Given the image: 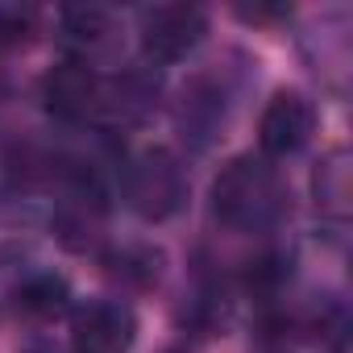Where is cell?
Instances as JSON below:
<instances>
[{"instance_id": "obj_4", "label": "cell", "mask_w": 353, "mask_h": 353, "mask_svg": "<svg viewBox=\"0 0 353 353\" xmlns=\"http://www.w3.org/2000/svg\"><path fill=\"white\" fill-rule=\"evenodd\" d=\"M137 316L121 299H88L71 312V353H129Z\"/></svg>"}, {"instance_id": "obj_14", "label": "cell", "mask_w": 353, "mask_h": 353, "mask_svg": "<svg viewBox=\"0 0 353 353\" xmlns=\"http://www.w3.org/2000/svg\"><path fill=\"white\" fill-rule=\"evenodd\" d=\"M225 316H229V303H225L221 291H196V295L188 299V307L179 312V320H183L192 332H200V336H216V332L225 328Z\"/></svg>"}, {"instance_id": "obj_10", "label": "cell", "mask_w": 353, "mask_h": 353, "mask_svg": "<svg viewBox=\"0 0 353 353\" xmlns=\"http://www.w3.org/2000/svg\"><path fill=\"white\" fill-rule=\"evenodd\" d=\"M54 233L67 250L83 254V250H96L100 237H104V200L96 188H88V179H79L67 200L59 204L54 212Z\"/></svg>"}, {"instance_id": "obj_19", "label": "cell", "mask_w": 353, "mask_h": 353, "mask_svg": "<svg viewBox=\"0 0 353 353\" xmlns=\"http://www.w3.org/2000/svg\"><path fill=\"white\" fill-rule=\"evenodd\" d=\"M5 75H9V71H5V50H0V88H5Z\"/></svg>"}, {"instance_id": "obj_7", "label": "cell", "mask_w": 353, "mask_h": 353, "mask_svg": "<svg viewBox=\"0 0 353 353\" xmlns=\"http://www.w3.org/2000/svg\"><path fill=\"white\" fill-rule=\"evenodd\" d=\"M59 42L67 50V59L75 63H104L117 54L121 46V21L112 9H100V5H75V9H63L59 13Z\"/></svg>"}, {"instance_id": "obj_1", "label": "cell", "mask_w": 353, "mask_h": 353, "mask_svg": "<svg viewBox=\"0 0 353 353\" xmlns=\"http://www.w3.org/2000/svg\"><path fill=\"white\" fill-rule=\"evenodd\" d=\"M212 212L233 233H274L291 216L283 170L262 154H237L212 179Z\"/></svg>"}, {"instance_id": "obj_3", "label": "cell", "mask_w": 353, "mask_h": 353, "mask_svg": "<svg viewBox=\"0 0 353 353\" xmlns=\"http://www.w3.org/2000/svg\"><path fill=\"white\" fill-rule=\"evenodd\" d=\"M137 34H141L145 63L170 67L196 54V46L208 38V13L196 5H154V9H141Z\"/></svg>"}, {"instance_id": "obj_9", "label": "cell", "mask_w": 353, "mask_h": 353, "mask_svg": "<svg viewBox=\"0 0 353 353\" xmlns=\"http://www.w3.org/2000/svg\"><path fill=\"white\" fill-rule=\"evenodd\" d=\"M229 121V88L225 79H216L212 71L196 75L188 88H183V100H179V129L183 137H192L196 145H208Z\"/></svg>"}, {"instance_id": "obj_15", "label": "cell", "mask_w": 353, "mask_h": 353, "mask_svg": "<svg viewBox=\"0 0 353 353\" xmlns=\"http://www.w3.org/2000/svg\"><path fill=\"white\" fill-rule=\"evenodd\" d=\"M34 241V216L26 204H0V258H17Z\"/></svg>"}, {"instance_id": "obj_12", "label": "cell", "mask_w": 353, "mask_h": 353, "mask_svg": "<svg viewBox=\"0 0 353 353\" xmlns=\"http://www.w3.org/2000/svg\"><path fill=\"white\" fill-rule=\"evenodd\" d=\"M312 196H316V212L332 225H345L349 221V150L345 145H332L316 174H312Z\"/></svg>"}, {"instance_id": "obj_13", "label": "cell", "mask_w": 353, "mask_h": 353, "mask_svg": "<svg viewBox=\"0 0 353 353\" xmlns=\"http://www.w3.org/2000/svg\"><path fill=\"white\" fill-rule=\"evenodd\" d=\"M17 299V312L30 316V320H54L59 312H67L71 303V283L54 270H34L21 279V287L13 291Z\"/></svg>"}, {"instance_id": "obj_11", "label": "cell", "mask_w": 353, "mask_h": 353, "mask_svg": "<svg viewBox=\"0 0 353 353\" xmlns=\"http://www.w3.org/2000/svg\"><path fill=\"white\" fill-rule=\"evenodd\" d=\"M162 266H166V254L150 241H121L104 254V274L129 291H150L158 287L162 279Z\"/></svg>"}, {"instance_id": "obj_8", "label": "cell", "mask_w": 353, "mask_h": 353, "mask_svg": "<svg viewBox=\"0 0 353 353\" xmlns=\"http://www.w3.org/2000/svg\"><path fill=\"white\" fill-rule=\"evenodd\" d=\"M158 100H162V83L154 67H125L112 79H104L100 112L117 125H141L158 112Z\"/></svg>"}, {"instance_id": "obj_16", "label": "cell", "mask_w": 353, "mask_h": 353, "mask_svg": "<svg viewBox=\"0 0 353 353\" xmlns=\"http://www.w3.org/2000/svg\"><path fill=\"white\" fill-rule=\"evenodd\" d=\"M38 34V9L30 5H0V50L26 46Z\"/></svg>"}, {"instance_id": "obj_6", "label": "cell", "mask_w": 353, "mask_h": 353, "mask_svg": "<svg viewBox=\"0 0 353 353\" xmlns=\"http://www.w3.org/2000/svg\"><path fill=\"white\" fill-rule=\"evenodd\" d=\"M100 92H104V75L75 59H63L42 75V104L63 125H83L100 117Z\"/></svg>"}, {"instance_id": "obj_5", "label": "cell", "mask_w": 353, "mask_h": 353, "mask_svg": "<svg viewBox=\"0 0 353 353\" xmlns=\"http://www.w3.org/2000/svg\"><path fill=\"white\" fill-rule=\"evenodd\" d=\"M316 133V104L303 92H274L258 117V145L262 158H295Z\"/></svg>"}, {"instance_id": "obj_17", "label": "cell", "mask_w": 353, "mask_h": 353, "mask_svg": "<svg viewBox=\"0 0 353 353\" xmlns=\"http://www.w3.org/2000/svg\"><path fill=\"white\" fill-rule=\"evenodd\" d=\"M21 353H71V345H59L50 332H34V336L21 345Z\"/></svg>"}, {"instance_id": "obj_18", "label": "cell", "mask_w": 353, "mask_h": 353, "mask_svg": "<svg viewBox=\"0 0 353 353\" xmlns=\"http://www.w3.org/2000/svg\"><path fill=\"white\" fill-rule=\"evenodd\" d=\"M162 353H200V349H192V345H166Z\"/></svg>"}, {"instance_id": "obj_2", "label": "cell", "mask_w": 353, "mask_h": 353, "mask_svg": "<svg viewBox=\"0 0 353 353\" xmlns=\"http://www.w3.org/2000/svg\"><path fill=\"white\" fill-rule=\"evenodd\" d=\"M121 196L141 221L162 225L188 204V170L166 145L137 150L121 166Z\"/></svg>"}]
</instances>
